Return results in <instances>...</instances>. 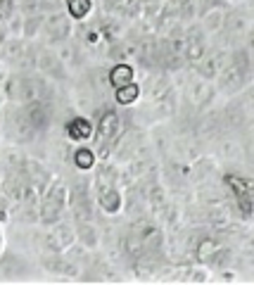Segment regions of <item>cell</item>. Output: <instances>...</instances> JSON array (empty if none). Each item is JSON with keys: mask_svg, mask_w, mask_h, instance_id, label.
<instances>
[{"mask_svg": "<svg viewBox=\"0 0 254 285\" xmlns=\"http://www.w3.org/2000/svg\"><path fill=\"white\" fill-rule=\"evenodd\" d=\"M226 181H228V186L235 190V197L240 202L242 212H245V214H252V186H249L247 181L238 178V176H228Z\"/></svg>", "mask_w": 254, "mask_h": 285, "instance_id": "obj_1", "label": "cell"}, {"mask_svg": "<svg viewBox=\"0 0 254 285\" xmlns=\"http://www.w3.org/2000/svg\"><path fill=\"white\" fill-rule=\"evenodd\" d=\"M110 81L114 88H121V86L131 84L133 81V69H131L129 64H119V67H114L110 74Z\"/></svg>", "mask_w": 254, "mask_h": 285, "instance_id": "obj_2", "label": "cell"}, {"mask_svg": "<svg viewBox=\"0 0 254 285\" xmlns=\"http://www.w3.org/2000/svg\"><path fill=\"white\" fill-rule=\"evenodd\" d=\"M69 136H71V138H88L90 124L86 121V119H74V121L69 124Z\"/></svg>", "mask_w": 254, "mask_h": 285, "instance_id": "obj_3", "label": "cell"}, {"mask_svg": "<svg viewBox=\"0 0 254 285\" xmlns=\"http://www.w3.org/2000/svg\"><path fill=\"white\" fill-rule=\"evenodd\" d=\"M136 97H138V86L133 84V81L126 84V86H121V88H117V100L121 105H131Z\"/></svg>", "mask_w": 254, "mask_h": 285, "instance_id": "obj_4", "label": "cell"}, {"mask_svg": "<svg viewBox=\"0 0 254 285\" xmlns=\"http://www.w3.org/2000/svg\"><path fill=\"white\" fill-rule=\"evenodd\" d=\"M69 10L74 17H86V12L90 10V0H69Z\"/></svg>", "mask_w": 254, "mask_h": 285, "instance_id": "obj_5", "label": "cell"}, {"mask_svg": "<svg viewBox=\"0 0 254 285\" xmlns=\"http://www.w3.org/2000/svg\"><path fill=\"white\" fill-rule=\"evenodd\" d=\"M76 164L81 169H88L90 164H93V152H88V150H79L76 152Z\"/></svg>", "mask_w": 254, "mask_h": 285, "instance_id": "obj_6", "label": "cell"}, {"mask_svg": "<svg viewBox=\"0 0 254 285\" xmlns=\"http://www.w3.org/2000/svg\"><path fill=\"white\" fill-rule=\"evenodd\" d=\"M114 121H117V117H114V114H107V117L103 119V126H100V131H103L105 136H107V133H112V124H114Z\"/></svg>", "mask_w": 254, "mask_h": 285, "instance_id": "obj_7", "label": "cell"}]
</instances>
